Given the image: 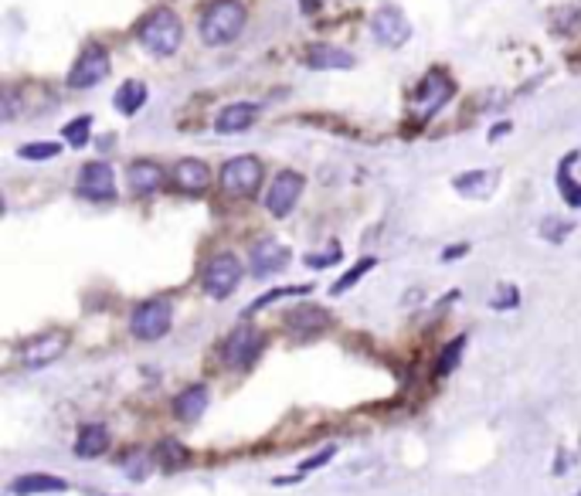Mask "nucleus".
<instances>
[{"mask_svg": "<svg viewBox=\"0 0 581 496\" xmlns=\"http://www.w3.org/2000/svg\"><path fill=\"white\" fill-rule=\"evenodd\" d=\"M262 347H265V337L258 333L256 326H238L235 333L225 340V347H221V361L228 367H248L262 354Z\"/></svg>", "mask_w": 581, "mask_h": 496, "instance_id": "10", "label": "nucleus"}, {"mask_svg": "<svg viewBox=\"0 0 581 496\" xmlns=\"http://www.w3.org/2000/svg\"><path fill=\"white\" fill-rule=\"evenodd\" d=\"M371 269H374V259H361L354 269H350V272H347L344 279L333 282V296H340V293H347L350 286H357V282L364 279V272H371Z\"/></svg>", "mask_w": 581, "mask_h": 496, "instance_id": "27", "label": "nucleus"}, {"mask_svg": "<svg viewBox=\"0 0 581 496\" xmlns=\"http://www.w3.org/2000/svg\"><path fill=\"white\" fill-rule=\"evenodd\" d=\"M88 133H92V116H79V119H72V123L65 126L62 136L68 147H86Z\"/></svg>", "mask_w": 581, "mask_h": 496, "instance_id": "26", "label": "nucleus"}, {"mask_svg": "<svg viewBox=\"0 0 581 496\" xmlns=\"http://www.w3.org/2000/svg\"><path fill=\"white\" fill-rule=\"evenodd\" d=\"M466 252H470V245H455V248H449V252L442 256V259H459V256H466Z\"/></svg>", "mask_w": 581, "mask_h": 496, "instance_id": "35", "label": "nucleus"}, {"mask_svg": "<svg viewBox=\"0 0 581 496\" xmlns=\"http://www.w3.org/2000/svg\"><path fill=\"white\" fill-rule=\"evenodd\" d=\"M578 496H581V493H578Z\"/></svg>", "mask_w": 581, "mask_h": 496, "instance_id": "36", "label": "nucleus"}, {"mask_svg": "<svg viewBox=\"0 0 581 496\" xmlns=\"http://www.w3.org/2000/svg\"><path fill=\"white\" fill-rule=\"evenodd\" d=\"M208 401H211V394L204 385H191V388H184L177 398H173V415L180 418V422H197L204 408H208Z\"/></svg>", "mask_w": 581, "mask_h": 496, "instance_id": "19", "label": "nucleus"}, {"mask_svg": "<svg viewBox=\"0 0 581 496\" xmlns=\"http://www.w3.org/2000/svg\"><path fill=\"white\" fill-rule=\"evenodd\" d=\"M300 195H302V173L296 171L276 173L272 184H269V191H265V211L272 217H286L296 208Z\"/></svg>", "mask_w": 581, "mask_h": 496, "instance_id": "8", "label": "nucleus"}, {"mask_svg": "<svg viewBox=\"0 0 581 496\" xmlns=\"http://www.w3.org/2000/svg\"><path fill=\"white\" fill-rule=\"evenodd\" d=\"M463 350H466V337H455V340H449V344L442 347L439 361H435V374H439V378L452 374V370H455V364L463 361Z\"/></svg>", "mask_w": 581, "mask_h": 496, "instance_id": "24", "label": "nucleus"}, {"mask_svg": "<svg viewBox=\"0 0 581 496\" xmlns=\"http://www.w3.org/2000/svg\"><path fill=\"white\" fill-rule=\"evenodd\" d=\"M248 265H252V276L269 279V276H276V272H282L289 265V248L282 241H276V238H262L248 252Z\"/></svg>", "mask_w": 581, "mask_h": 496, "instance_id": "12", "label": "nucleus"}, {"mask_svg": "<svg viewBox=\"0 0 581 496\" xmlns=\"http://www.w3.org/2000/svg\"><path fill=\"white\" fill-rule=\"evenodd\" d=\"M333 453H337V446H326V449H323V453L313 455L310 462H302V466H300V473H313V469H320V466H326V462L333 459Z\"/></svg>", "mask_w": 581, "mask_h": 496, "instance_id": "30", "label": "nucleus"}, {"mask_svg": "<svg viewBox=\"0 0 581 496\" xmlns=\"http://www.w3.org/2000/svg\"><path fill=\"white\" fill-rule=\"evenodd\" d=\"M452 79L446 75V72H429L422 82H418V88H415V95H411V109H415V119H429V116H435L439 109L446 106L452 99Z\"/></svg>", "mask_w": 581, "mask_h": 496, "instance_id": "5", "label": "nucleus"}, {"mask_svg": "<svg viewBox=\"0 0 581 496\" xmlns=\"http://www.w3.org/2000/svg\"><path fill=\"white\" fill-rule=\"evenodd\" d=\"M371 34L385 44V48H401L411 38V24L398 7H381L371 18Z\"/></svg>", "mask_w": 581, "mask_h": 496, "instance_id": "11", "label": "nucleus"}, {"mask_svg": "<svg viewBox=\"0 0 581 496\" xmlns=\"http://www.w3.org/2000/svg\"><path fill=\"white\" fill-rule=\"evenodd\" d=\"M256 116H258L256 103H232V106H225L221 112H218L215 130L218 133H241L256 123Z\"/></svg>", "mask_w": 581, "mask_h": 496, "instance_id": "20", "label": "nucleus"}, {"mask_svg": "<svg viewBox=\"0 0 581 496\" xmlns=\"http://www.w3.org/2000/svg\"><path fill=\"white\" fill-rule=\"evenodd\" d=\"M79 195L88 201H112L116 197V173L103 160H92L79 173Z\"/></svg>", "mask_w": 581, "mask_h": 496, "instance_id": "13", "label": "nucleus"}, {"mask_svg": "<svg viewBox=\"0 0 581 496\" xmlns=\"http://www.w3.org/2000/svg\"><path fill=\"white\" fill-rule=\"evenodd\" d=\"M58 153H62L58 143H27V147L18 150V156H24V160H51V156H58Z\"/></svg>", "mask_w": 581, "mask_h": 496, "instance_id": "28", "label": "nucleus"}, {"mask_svg": "<svg viewBox=\"0 0 581 496\" xmlns=\"http://www.w3.org/2000/svg\"><path fill=\"white\" fill-rule=\"evenodd\" d=\"M452 187L466 197H490L496 187V173L493 171H470V173H463V177H455Z\"/></svg>", "mask_w": 581, "mask_h": 496, "instance_id": "21", "label": "nucleus"}, {"mask_svg": "<svg viewBox=\"0 0 581 496\" xmlns=\"http://www.w3.org/2000/svg\"><path fill=\"white\" fill-rule=\"evenodd\" d=\"M112 103H116V109H119L123 116H136V109H143V103H147V86L136 82V79H129V82L119 86Z\"/></svg>", "mask_w": 581, "mask_h": 496, "instance_id": "23", "label": "nucleus"}, {"mask_svg": "<svg viewBox=\"0 0 581 496\" xmlns=\"http://www.w3.org/2000/svg\"><path fill=\"white\" fill-rule=\"evenodd\" d=\"M310 293H313V286H282V289H272V293L258 296V300L248 306V317L258 313V309H265V306H272V302L286 300V296H310Z\"/></svg>", "mask_w": 581, "mask_h": 496, "instance_id": "25", "label": "nucleus"}, {"mask_svg": "<svg viewBox=\"0 0 581 496\" xmlns=\"http://www.w3.org/2000/svg\"><path fill=\"white\" fill-rule=\"evenodd\" d=\"M171 180L177 184V191H184V195H201L211 184V171H208L204 160H180L173 167Z\"/></svg>", "mask_w": 581, "mask_h": 496, "instance_id": "15", "label": "nucleus"}, {"mask_svg": "<svg viewBox=\"0 0 581 496\" xmlns=\"http://www.w3.org/2000/svg\"><path fill=\"white\" fill-rule=\"evenodd\" d=\"M68 347V333L62 330H48V333H38L31 337L27 344L21 347V364L27 370H38V367H48L51 361H58Z\"/></svg>", "mask_w": 581, "mask_h": 496, "instance_id": "9", "label": "nucleus"}, {"mask_svg": "<svg viewBox=\"0 0 581 496\" xmlns=\"http://www.w3.org/2000/svg\"><path fill=\"white\" fill-rule=\"evenodd\" d=\"M109 51L103 48V44H86L82 48V55L75 58V65H72V72H68V86L72 88H92L99 86L103 79L109 75Z\"/></svg>", "mask_w": 581, "mask_h": 496, "instance_id": "7", "label": "nucleus"}, {"mask_svg": "<svg viewBox=\"0 0 581 496\" xmlns=\"http://www.w3.org/2000/svg\"><path fill=\"white\" fill-rule=\"evenodd\" d=\"M126 180L133 195H153V191L164 187V167L153 164V160H136V164H129Z\"/></svg>", "mask_w": 581, "mask_h": 496, "instance_id": "17", "label": "nucleus"}, {"mask_svg": "<svg viewBox=\"0 0 581 496\" xmlns=\"http://www.w3.org/2000/svg\"><path fill=\"white\" fill-rule=\"evenodd\" d=\"M306 65L317 68V72H347V68H354V55L344 51V48H337V44H313L310 51H306Z\"/></svg>", "mask_w": 581, "mask_h": 496, "instance_id": "16", "label": "nucleus"}, {"mask_svg": "<svg viewBox=\"0 0 581 496\" xmlns=\"http://www.w3.org/2000/svg\"><path fill=\"white\" fill-rule=\"evenodd\" d=\"M333 262H340V248H330V252H323V256H306V265H313V269L333 265Z\"/></svg>", "mask_w": 581, "mask_h": 496, "instance_id": "31", "label": "nucleus"}, {"mask_svg": "<svg viewBox=\"0 0 581 496\" xmlns=\"http://www.w3.org/2000/svg\"><path fill=\"white\" fill-rule=\"evenodd\" d=\"M136 38H140V44H143L150 55L167 58V55H173V51L180 48V42H184V24H180V18L173 14L171 7H157V11H150V14L140 21Z\"/></svg>", "mask_w": 581, "mask_h": 496, "instance_id": "1", "label": "nucleus"}, {"mask_svg": "<svg viewBox=\"0 0 581 496\" xmlns=\"http://www.w3.org/2000/svg\"><path fill=\"white\" fill-rule=\"evenodd\" d=\"M241 282V262L232 252H218L208 259L204 272H201V286L211 300H225L235 293V286Z\"/></svg>", "mask_w": 581, "mask_h": 496, "instance_id": "4", "label": "nucleus"}, {"mask_svg": "<svg viewBox=\"0 0 581 496\" xmlns=\"http://www.w3.org/2000/svg\"><path fill=\"white\" fill-rule=\"evenodd\" d=\"M221 187L232 197H252L262 187V164L256 156H235L221 167Z\"/></svg>", "mask_w": 581, "mask_h": 496, "instance_id": "6", "label": "nucleus"}, {"mask_svg": "<svg viewBox=\"0 0 581 496\" xmlns=\"http://www.w3.org/2000/svg\"><path fill=\"white\" fill-rule=\"evenodd\" d=\"M160 459H164V466H167V469H177V466H184V462H187V449H184V446H177V442H164V446H160Z\"/></svg>", "mask_w": 581, "mask_h": 496, "instance_id": "29", "label": "nucleus"}, {"mask_svg": "<svg viewBox=\"0 0 581 496\" xmlns=\"http://www.w3.org/2000/svg\"><path fill=\"white\" fill-rule=\"evenodd\" d=\"M561 187H564V201H568L571 208H581V184H568V180H561Z\"/></svg>", "mask_w": 581, "mask_h": 496, "instance_id": "34", "label": "nucleus"}, {"mask_svg": "<svg viewBox=\"0 0 581 496\" xmlns=\"http://www.w3.org/2000/svg\"><path fill=\"white\" fill-rule=\"evenodd\" d=\"M245 27V4L241 0H215L201 14V42L204 44H232Z\"/></svg>", "mask_w": 581, "mask_h": 496, "instance_id": "2", "label": "nucleus"}, {"mask_svg": "<svg viewBox=\"0 0 581 496\" xmlns=\"http://www.w3.org/2000/svg\"><path fill=\"white\" fill-rule=\"evenodd\" d=\"M171 320H173L171 300L157 296V300L140 302V306L133 309V317H129V330H133L136 340H160V337L171 330Z\"/></svg>", "mask_w": 581, "mask_h": 496, "instance_id": "3", "label": "nucleus"}, {"mask_svg": "<svg viewBox=\"0 0 581 496\" xmlns=\"http://www.w3.org/2000/svg\"><path fill=\"white\" fill-rule=\"evenodd\" d=\"M516 302H520V293H516L514 286H507V289H503V296L493 300V306L496 309H510V306H516Z\"/></svg>", "mask_w": 581, "mask_h": 496, "instance_id": "33", "label": "nucleus"}, {"mask_svg": "<svg viewBox=\"0 0 581 496\" xmlns=\"http://www.w3.org/2000/svg\"><path fill=\"white\" fill-rule=\"evenodd\" d=\"M282 324H286V333H289L293 340H310V337H317L320 330H326L330 313L320 309V306H313V302H302V306L286 313Z\"/></svg>", "mask_w": 581, "mask_h": 496, "instance_id": "14", "label": "nucleus"}, {"mask_svg": "<svg viewBox=\"0 0 581 496\" xmlns=\"http://www.w3.org/2000/svg\"><path fill=\"white\" fill-rule=\"evenodd\" d=\"M109 429L106 425H86V429L79 431V439H75V455H82V459H96V455H103L109 449Z\"/></svg>", "mask_w": 581, "mask_h": 496, "instance_id": "22", "label": "nucleus"}, {"mask_svg": "<svg viewBox=\"0 0 581 496\" xmlns=\"http://www.w3.org/2000/svg\"><path fill=\"white\" fill-rule=\"evenodd\" d=\"M65 490H68V483H65L62 476H48V473H27V476H18V479L11 483V493L14 496L65 493Z\"/></svg>", "mask_w": 581, "mask_h": 496, "instance_id": "18", "label": "nucleus"}, {"mask_svg": "<svg viewBox=\"0 0 581 496\" xmlns=\"http://www.w3.org/2000/svg\"><path fill=\"white\" fill-rule=\"evenodd\" d=\"M14 116H18V92L4 88V123H11Z\"/></svg>", "mask_w": 581, "mask_h": 496, "instance_id": "32", "label": "nucleus"}]
</instances>
